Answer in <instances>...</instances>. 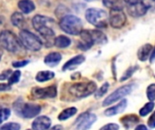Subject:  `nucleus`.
Returning <instances> with one entry per match:
<instances>
[{
    "mask_svg": "<svg viewBox=\"0 0 155 130\" xmlns=\"http://www.w3.org/2000/svg\"><path fill=\"white\" fill-rule=\"evenodd\" d=\"M54 19L41 14H36L32 19L34 28L43 38V43L46 47H52L54 44V32L51 24H54Z\"/></svg>",
    "mask_w": 155,
    "mask_h": 130,
    "instance_id": "nucleus-1",
    "label": "nucleus"
},
{
    "mask_svg": "<svg viewBox=\"0 0 155 130\" xmlns=\"http://www.w3.org/2000/svg\"><path fill=\"white\" fill-rule=\"evenodd\" d=\"M96 89V84L94 81L77 82L69 87L68 92L74 99H83L94 93Z\"/></svg>",
    "mask_w": 155,
    "mask_h": 130,
    "instance_id": "nucleus-2",
    "label": "nucleus"
},
{
    "mask_svg": "<svg viewBox=\"0 0 155 130\" xmlns=\"http://www.w3.org/2000/svg\"><path fill=\"white\" fill-rule=\"evenodd\" d=\"M59 25L64 32L73 35L80 34L81 32L84 30L82 20L79 17L72 14L64 15L61 19Z\"/></svg>",
    "mask_w": 155,
    "mask_h": 130,
    "instance_id": "nucleus-3",
    "label": "nucleus"
},
{
    "mask_svg": "<svg viewBox=\"0 0 155 130\" xmlns=\"http://www.w3.org/2000/svg\"><path fill=\"white\" fill-rule=\"evenodd\" d=\"M0 45L10 52H16L22 48L19 38L8 30L2 31L0 33Z\"/></svg>",
    "mask_w": 155,
    "mask_h": 130,
    "instance_id": "nucleus-4",
    "label": "nucleus"
},
{
    "mask_svg": "<svg viewBox=\"0 0 155 130\" xmlns=\"http://www.w3.org/2000/svg\"><path fill=\"white\" fill-rule=\"evenodd\" d=\"M19 40L23 47L32 52H38L43 46V42L27 30H21L19 32Z\"/></svg>",
    "mask_w": 155,
    "mask_h": 130,
    "instance_id": "nucleus-5",
    "label": "nucleus"
},
{
    "mask_svg": "<svg viewBox=\"0 0 155 130\" xmlns=\"http://www.w3.org/2000/svg\"><path fill=\"white\" fill-rule=\"evenodd\" d=\"M86 20L97 28H104L107 25L108 15L104 10L97 8H89L85 12Z\"/></svg>",
    "mask_w": 155,
    "mask_h": 130,
    "instance_id": "nucleus-6",
    "label": "nucleus"
},
{
    "mask_svg": "<svg viewBox=\"0 0 155 130\" xmlns=\"http://www.w3.org/2000/svg\"><path fill=\"white\" fill-rule=\"evenodd\" d=\"M131 91H132V86L131 85H125V86H123V87L117 89L116 90H114L111 95H109L104 100V101L103 102V106L106 107V106L111 105L112 103H114V102L122 100L124 97L130 94Z\"/></svg>",
    "mask_w": 155,
    "mask_h": 130,
    "instance_id": "nucleus-7",
    "label": "nucleus"
},
{
    "mask_svg": "<svg viewBox=\"0 0 155 130\" xmlns=\"http://www.w3.org/2000/svg\"><path fill=\"white\" fill-rule=\"evenodd\" d=\"M96 120L97 117L94 114L90 112H84L77 118L75 121V126L78 130H88Z\"/></svg>",
    "mask_w": 155,
    "mask_h": 130,
    "instance_id": "nucleus-8",
    "label": "nucleus"
},
{
    "mask_svg": "<svg viewBox=\"0 0 155 130\" xmlns=\"http://www.w3.org/2000/svg\"><path fill=\"white\" fill-rule=\"evenodd\" d=\"M109 22L112 27L120 29L126 23V15L121 9H112L110 12Z\"/></svg>",
    "mask_w": 155,
    "mask_h": 130,
    "instance_id": "nucleus-9",
    "label": "nucleus"
},
{
    "mask_svg": "<svg viewBox=\"0 0 155 130\" xmlns=\"http://www.w3.org/2000/svg\"><path fill=\"white\" fill-rule=\"evenodd\" d=\"M31 94L35 99H49L54 98L57 95V89L54 85L45 88H34L31 90Z\"/></svg>",
    "mask_w": 155,
    "mask_h": 130,
    "instance_id": "nucleus-10",
    "label": "nucleus"
},
{
    "mask_svg": "<svg viewBox=\"0 0 155 130\" xmlns=\"http://www.w3.org/2000/svg\"><path fill=\"white\" fill-rule=\"evenodd\" d=\"M21 114L25 119H32L41 111V107L35 103H25L21 107Z\"/></svg>",
    "mask_w": 155,
    "mask_h": 130,
    "instance_id": "nucleus-11",
    "label": "nucleus"
},
{
    "mask_svg": "<svg viewBox=\"0 0 155 130\" xmlns=\"http://www.w3.org/2000/svg\"><path fill=\"white\" fill-rule=\"evenodd\" d=\"M147 10H148V6L143 2L134 4V5H129L127 8L128 14L134 17H140V16L144 15Z\"/></svg>",
    "mask_w": 155,
    "mask_h": 130,
    "instance_id": "nucleus-12",
    "label": "nucleus"
},
{
    "mask_svg": "<svg viewBox=\"0 0 155 130\" xmlns=\"http://www.w3.org/2000/svg\"><path fill=\"white\" fill-rule=\"evenodd\" d=\"M51 119L46 116L37 117L32 123V128L34 130H48L51 127Z\"/></svg>",
    "mask_w": 155,
    "mask_h": 130,
    "instance_id": "nucleus-13",
    "label": "nucleus"
},
{
    "mask_svg": "<svg viewBox=\"0 0 155 130\" xmlns=\"http://www.w3.org/2000/svg\"><path fill=\"white\" fill-rule=\"evenodd\" d=\"M126 107H127V100H123L117 105L107 109L104 111V115L107 116V117H113V116L118 115V114L122 113L126 109Z\"/></svg>",
    "mask_w": 155,
    "mask_h": 130,
    "instance_id": "nucleus-14",
    "label": "nucleus"
},
{
    "mask_svg": "<svg viewBox=\"0 0 155 130\" xmlns=\"http://www.w3.org/2000/svg\"><path fill=\"white\" fill-rule=\"evenodd\" d=\"M85 61V58L84 55H77L74 56V58H72L71 60H69L68 62H66L64 63V65L63 66V71H67V70H73L75 67H77L78 65H80L81 63H83Z\"/></svg>",
    "mask_w": 155,
    "mask_h": 130,
    "instance_id": "nucleus-15",
    "label": "nucleus"
},
{
    "mask_svg": "<svg viewBox=\"0 0 155 130\" xmlns=\"http://www.w3.org/2000/svg\"><path fill=\"white\" fill-rule=\"evenodd\" d=\"M62 60V55L59 52H50L45 57V63L50 67L56 66Z\"/></svg>",
    "mask_w": 155,
    "mask_h": 130,
    "instance_id": "nucleus-16",
    "label": "nucleus"
},
{
    "mask_svg": "<svg viewBox=\"0 0 155 130\" xmlns=\"http://www.w3.org/2000/svg\"><path fill=\"white\" fill-rule=\"evenodd\" d=\"M89 33L94 44V43L101 44V43H105L107 42L106 35L99 30H89Z\"/></svg>",
    "mask_w": 155,
    "mask_h": 130,
    "instance_id": "nucleus-17",
    "label": "nucleus"
},
{
    "mask_svg": "<svg viewBox=\"0 0 155 130\" xmlns=\"http://www.w3.org/2000/svg\"><path fill=\"white\" fill-rule=\"evenodd\" d=\"M152 52H153V46H152V44L146 43V44L143 45V46L139 49V51H138V52H137L138 59H139L140 61H142V62L147 61L148 58H149V55L152 53Z\"/></svg>",
    "mask_w": 155,
    "mask_h": 130,
    "instance_id": "nucleus-18",
    "label": "nucleus"
},
{
    "mask_svg": "<svg viewBox=\"0 0 155 130\" xmlns=\"http://www.w3.org/2000/svg\"><path fill=\"white\" fill-rule=\"evenodd\" d=\"M120 121L126 128H131L139 123L140 119L136 115H126L123 117Z\"/></svg>",
    "mask_w": 155,
    "mask_h": 130,
    "instance_id": "nucleus-19",
    "label": "nucleus"
},
{
    "mask_svg": "<svg viewBox=\"0 0 155 130\" xmlns=\"http://www.w3.org/2000/svg\"><path fill=\"white\" fill-rule=\"evenodd\" d=\"M18 7L24 14H30L35 9V5L32 0H20L18 2Z\"/></svg>",
    "mask_w": 155,
    "mask_h": 130,
    "instance_id": "nucleus-20",
    "label": "nucleus"
},
{
    "mask_svg": "<svg viewBox=\"0 0 155 130\" xmlns=\"http://www.w3.org/2000/svg\"><path fill=\"white\" fill-rule=\"evenodd\" d=\"M11 22H12L13 25H15V27H18V28H23L25 24L24 15L19 12H15L11 15Z\"/></svg>",
    "mask_w": 155,
    "mask_h": 130,
    "instance_id": "nucleus-21",
    "label": "nucleus"
},
{
    "mask_svg": "<svg viewBox=\"0 0 155 130\" xmlns=\"http://www.w3.org/2000/svg\"><path fill=\"white\" fill-rule=\"evenodd\" d=\"M54 77V73L51 71H41L37 72L35 76V81L38 82H45L52 80Z\"/></svg>",
    "mask_w": 155,
    "mask_h": 130,
    "instance_id": "nucleus-22",
    "label": "nucleus"
},
{
    "mask_svg": "<svg viewBox=\"0 0 155 130\" xmlns=\"http://www.w3.org/2000/svg\"><path fill=\"white\" fill-rule=\"evenodd\" d=\"M76 113H77V109H76V108H74V107L67 108V109H65L64 110H63V111L59 114L58 119L61 120V121L66 120V119L72 118L73 116H74Z\"/></svg>",
    "mask_w": 155,
    "mask_h": 130,
    "instance_id": "nucleus-23",
    "label": "nucleus"
},
{
    "mask_svg": "<svg viewBox=\"0 0 155 130\" xmlns=\"http://www.w3.org/2000/svg\"><path fill=\"white\" fill-rule=\"evenodd\" d=\"M71 44V39L64 35H59L54 39V45L58 48H66Z\"/></svg>",
    "mask_w": 155,
    "mask_h": 130,
    "instance_id": "nucleus-24",
    "label": "nucleus"
},
{
    "mask_svg": "<svg viewBox=\"0 0 155 130\" xmlns=\"http://www.w3.org/2000/svg\"><path fill=\"white\" fill-rule=\"evenodd\" d=\"M104 5L111 9H121L123 10L124 7V1L123 0H104Z\"/></svg>",
    "mask_w": 155,
    "mask_h": 130,
    "instance_id": "nucleus-25",
    "label": "nucleus"
},
{
    "mask_svg": "<svg viewBox=\"0 0 155 130\" xmlns=\"http://www.w3.org/2000/svg\"><path fill=\"white\" fill-rule=\"evenodd\" d=\"M154 108V103L153 101H150L146 103L141 109H140V116L141 117H146L148 114H150Z\"/></svg>",
    "mask_w": 155,
    "mask_h": 130,
    "instance_id": "nucleus-26",
    "label": "nucleus"
},
{
    "mask_svg": "<svg viewBox=\"0 0 155 130\" xmlns=\"http://www.w3.org/2000/svg\"><path fill=\"white\" fill-rule=\"evenodd\" d=\"M21 126L15 122H10L0 126V130H20Z\"/></svg>",
    "mask_w": 155,
    "mask_h": 130,
    "instance_id": "nucleus-27",
    "label": "nucleus"
},
{
    "mask_svg": "<svg viewBox=\"0 0 155 130\" xmlns=\"http://www.w3.org/2000/svg\"><path fill=\"white\" fill-rule=\"evenodd\" d=\"M108 89H109V83L105 82L104 84L102 85V87L99 88V90H97L95 91V98H96V99H99V98L103 97V96L107 92Z\"/></svg>",
    "mask_w": 155,
    "mask_h": 130,
    "instance_id": "nucleus-28",
    "label": "nucleus"
},
{
    "mask_svg": "<svg viewBox=\"0 0 155 130\" xmlns=\"http://www.w3.org/2000/svg\"><path fill=\"white\" fill-rule=\"evenodd\" d=\"M20 77H21V71H14L11 74V76L9 77V79H8V83L10 85L15 84V83H17L19 81V80H20Z\"/></svg>",
    "mask_w": 155,
    "mask_h": 130,
    "instance_id": "nucleus-29",
    "label": "nucleus"
},
{
    "mask_svg": "<svg viewBox=\"0 0 155 130\" xmlns=\"http://www.w3.org/2000/svg\"><path fill=\"white\" fill-rule=\"evenodd\" d=\"M11 111L9 109H0V125L5 122V120L8 119V118L10 117Z\"/></svg>",
    "mask_w": 155,
    "mask_h": 130,
    "instance_id": "nucleus-30",
    "label": "nucleus"
},
{
    "mask_svg": "<svg viewBox=\"0 0 155 130\" xmlns=\"http://www.w3.org/2000/svg\"><path fill=\"white\" fill-rule=\"evenodd\" d=\"M138 69V66H134V67H130L124 73V75L122 76V78H121V81H126L127 79H129L134 72H135V71Z\"/></svg>",
    "mask_w": 155,
    "mask_h": 130,
    "instance_id": "nucleus-31",
    "label": "nucleus"
},
{
    "mask_svg": "<svg viewBox=\"0 0 155 130\" xmlns=\"http://www.w3.org/2000/svg\"><path fill=\"white\" fill-rule=\"evenodd\" d=\"M147 93V98L149 99L150 101L155 100V84H151L146 90Z\"/></svg>",
    "mask_w": 155,
    "mask_h": 130,
    "instance_id": "nucleus-32",
    "label": "nucleus"
},
{
    "mask_svg": "<svg viewBox=\"0 0 155 130\" xmlns=\"http://www.w3.org/2000/svg\"><path fill=\"white\" fill-rule=\"evenodd\" d=\"M119 128H120L119 125L115 123H110V124L104 126L102 128H100V130H119Z\"/></svg>",
    "mask_w": 155,
    "mask_h": 130,
    "instance_id": "nucleus-33",
    "label": "nucleus"
},
{
    "mask_svg": "<svg viewBox=\"0 0 155 130\" xmlns=\"http://www.w3.org/2000/svg\"><path fill=\"white\" fill-rule=\"evenodd\" d=\"M29 63V61L27 60H23V61H18V62H13V66L15 68H22L25 67V65H27Z\"/></svg>",
    "mask_w": 155,
    "mask_h": 130,
    "instance_id": "nucleus-34",
    "label": "nucleus"
},
{
    "mask_svg": "<svg viewBox=\"0 0 155 130\" xmlns=\"http://www.w3.org/2000/svg\"><path fill=\"white\" fill-rule=\"evenodd\" d=\"M12 74V71L11 70H7V71H5L3 72L0 73V80L1 81H5L6 79H9V77L11 76Z\"/></svg>",
    "mask_w": 155,
    "mask_h": 130,
    "instance_id": "nucleus-35",
    "label": "nucleus"
},
{
    "mask_svg": "<svg viewBox=\"0 0 155 130\" xmlns=\"http://www.w3.org/2000/svg\"><path fill=\"white\" fill-rule=\"evenodd\" d=\"M148 126L151 128H155V111L153 113V115L150 117V119L148 120Z\"/></svg>",
    "mask_w": 155,
    "mask_h": 130,
    "instance_id": "nucleus-36",
    "label": "nucleus"
},
{
    "mask_svg": "<svg viewBox=\"0 0 155 130\" xmlns=\"http://www.w3.org/2000/svg\"><path fill=\"white\" fill-rule=\"evenodd\" d=\"M11 90V85L9 83H0V91H7Z\"/></svg>",
    "mask_w": 155,
    "mask_h": 130,
    "instance_id": "nucleus-37",
    "label": "nucleus"
},
{
    "mask_svg": "<svg viewBox=\"0 0 155 130\" xmlns=\"http://www.w3.org/2000/svg\"><path fill=\"white\" fill-rule=\"evenodd\" d=\"M124 2L128 5H134V4H137L142 2V0H124Z\"/></svg>",
    "mask_w": 155,
    "mask_h": 130,
    "instance_id": "nucleus-38",
    "label": "nucleus"
},
{
    "mask_svg": "<svg viewBox=\"0 0 155 130\" xmlns=\"http://www.w3.org/2000/svg\"><path fill=\"white\" fill-rule=\"evenodd\" d=\"M134 130H148V129H147V128H146L144 125H138V126L135 128V129Z\"/></svg>",
    "mask_w": 155,
    "mask_h": 130,
    "instance_id": "nucleus-39",
    "label": "nucleus"
},
{
    "mask_svg": "<svg viewBox=\"0 0 155 130\" xmlns=\"http://www.w3.org/2000/svg\"><path fill=\"white\" fill-rule=\"evenodd\" d=\"M155 61V47L154 49L153 50V52H152V55H151V58H150V62H153Z\"/></svg>",
    "mask_w": 155,
    "mask_h": 130,
    "instance_id": "nucleus-40",
    "label": "nucleus"
},
{
    "mask_svg": "<svg viewBox=\"0 0 155 130\" xmlns=\"http://www.w3.org/2000/svg\"><path fill=\"white\" fill-rule=\"evenodd\" d=\"M49 130H63V127L60 126V125H56L53 128H51Z\"/></svg>",
    "mask_w": 155,
    "mask_h": 130,
    "instance_id": "nucleus-41",
    "label": "nucleus"
},
{
    "mask_svg": "<svg viewBox=\"0 0 155 130\" xmlns=\"http://www.w3.org/2000/svg\"><path fill=\"white\" fill-rule=\"evenodd\" d=\"M2 55H3V50H2V46L0 45V60L2 58Z\"/></svg>",
    "mask_w": 155,
    "mask_h": 130,
    "instance_id": "nucleus-42",
    "label": "nucleus"
},
{
    "mask_svg": "<svg viewBox=\"0 0 155 130\" xmlns=\"http://www.w3.org/2000/svg\"><path fill=\"white\" fill-rule=\"evenodd\" d=\"M85 1H87V2H91V1H94V0H85Z\"/></svg>",
    "mask_w": 155,
    "mask_h": 130,
    "instance_id": "nucleus-43",
    "label": "nucleus"
},
{
    "mask_svg": "<svg viewBox=\"0 0 155 130\" xmlns=\"http://www.w3.org/2000/svg\"><path fill=\"white\" fill-rule=\"evenodd\" d=\"M26 130H34V129H26Z\"/></svg>",
    "mask_w": 155,
    "mask_h": 130,
    "instance_id": "nucleus-44",
    "label": "nucleus"
}]
</instances>
